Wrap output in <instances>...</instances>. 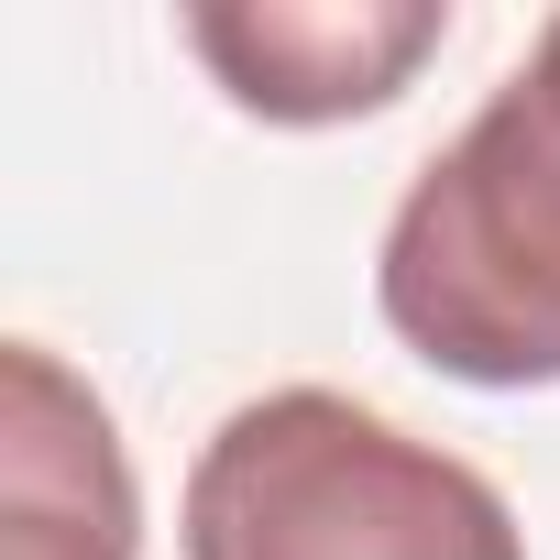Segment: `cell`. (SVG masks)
<instances>
[{"label":"cell","instance_id":"1","mask_svg":"<svg viewBox=\"0 0 560 560\" xmlns=\"http://www.w3.org/2000/svg\"><path fill=\"white\" fill-rule=\"evenodd\" d=\"M385 330L451 385H560V12L407 176L374 253Z\"/></svg>","mask_w":560,"mask_h":560},{"label":"cell","instance_id":"3","mask_svg":"<svg viewBox=\"0 0 560 560\" xmlns=\"http://www.w3.org/2000/svg\"><path fill=\"white\" fill-rule=\"evenodd\" d=\"M451 12L440 0H198L187 45L198 67L264 110V121H352L385 110L429 56H440Z\"/></svg>","mask_w":560,"mask_h":560},{"label":"cell","instance_id":"4","mask_svg":"<svg viewBox=\"0 0 560 560\" xmlns=\"http://www.w3.org/2000/svg\"><path fill=\"white\" fill-rule=\"evenodd\" d=\"M12 418H0V560H132V462L110 407L45 352L12 341Z\"/></svg>","mask_w":560,"mask_h":560},{"label":"cell","instance_id":"2","mask_svg":"<svg viewBox=\"0 0 560 560\" xmlns=\"http://www.w3.org/2000/svg\"><path fill=\"white\" fill-rule=\"evenodd\" d=\"M187 560H527V527L440 440L330 385H275L209 429Z\"/></svg>","mask_w":560,"mask_h":560}]
</instances>
